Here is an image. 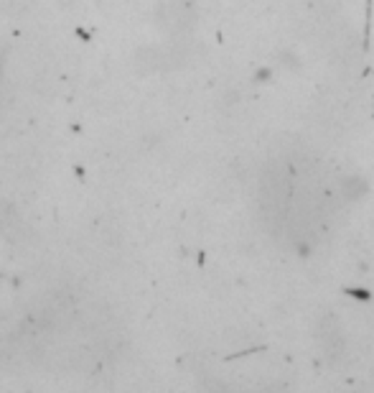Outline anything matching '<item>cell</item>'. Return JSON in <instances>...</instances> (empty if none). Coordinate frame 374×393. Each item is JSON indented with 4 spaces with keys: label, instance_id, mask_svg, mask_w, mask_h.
<instances>
[{
    "label": "cell",
    "instance_id": "6da1fadb",
    "mask_svg": "<svg viewBox=\"0 0 374 393\" xmlns=\"http://www.w3.org/2000/svg\"><path fill=\"white\" fill-rule=\"evenodd\" d=\"M166 18L173 29H184L191 21V8L186 3H171V6H166Z\"/></svg>",
    "mask_w": 374,
    "mask_h": 393
},
{
    "label": "cell",
    "instance_id": "7a4b0ae2",
    "mask_svg": "<svg viewBox=\"0 0 374 393\" xmlns=\"http://www.w3.org/2000/svg\"><path fill=\"white\" fill-rule=\"evenodd\" d=\"M8 222V210H3V207H0V227L6 225Z\"/></svg>",
    "mask_w": 374,
    "mask_h": 393
}]
</instances>
